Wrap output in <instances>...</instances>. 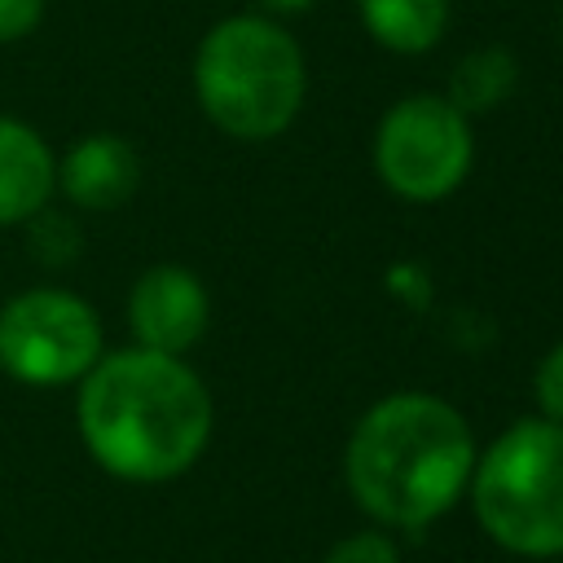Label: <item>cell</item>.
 <instances>
[{
	"label": "cell",
	"mask_w": 563,
	"mask_h": 563,
	"mask_svg": "<svg viewBox=\"0 0 563 563\" xmlns=\"http://www.w3.org/2000/svg\"><path fill=\"white\" fill-rule=\"evenodd\" d=\"M79 435L101 471L128 484H167L185 475L216 427L207 383L167 352H101L79 378Z\"/></svg>",
	"instance_id": "cell-1"
},
{
	"label": "cell",
	"mask_w": 563,
	"mask_h": 563,
	"mask_svg": "<svg viewBox=\"0 0 563 563\" xmlns=\"http://www.w3.org/2000/svg\"><path fill=\"white\" fill-rule=\"evenodd\" d=\"M475 453L457 405L431 391H391L356 418L343 444V484L374 528L422 532L466 497Z\"/></svg>",
	"instance_id": "cell-2"
},
{
	"label": "cell",
	"mask_w": 563,
	"mask_h": 563,
	"mask_svg": "<svg viewBox=\"0 0 563 563\" xmlns=\"http://www.w3.org/2000/svg\"><path fill=\"white\" fill-rule=\"evenodd\" d=\"M194 92L202 114L233 141L282 136L308 92L299 44L260 13L216 22L194 53Z\"/></svg>",
	"instance_id": "cell-3"
},
{
	"label": "cell",
	"mask_w": 563,
	"mask_h": 563,
	"mask_svg": "<svg viewBox=\"0 0 563 563\" xmlns=\"http://www.w3.org/2000/svg\"><path fill=\"white\" fill-rule=\"evenodd\" d=\"M475 523L515 559H563V427L550 418L510 422L466 484Z\"/></svg>",
	"instance_id": "cell-4"
},
{
	"label": "cell",
	"mask_w": 563,
	"mask_h": 563,
	"mask_svg": "<svg viewBox=\"0 0 563 563\" xmlns=\"http://www.w3.org/2000/svg\"><path fill=\"white\" fill-rule=\"evenodd\" d=\"M475 158L471 119L444 92L400 97L374 128V172L405 202L449 198Z\"/></svg>",
	"instance_id": "cell-5"
},
{
	"label": "cell",
	"mask_w": 563,
	"mask_h": 563,
	"mask_svg": "<svg viewBox=\"0 0 563 563\" xmlns=\"http://www.w3.org/2000/svg\"><path fill=\"white\" fill-rule=\"evenodd\" d=\"M97 308L62 286H35L0 308V369L26 387L79 383L101 347Z\"/></svg>",
	"instance_id": "cell-6"
},
{
	"label": "cell",
	"mask_w": 563,
	"mask_h": 563,
	"mask_svg": "<svg viewBox=\"0 0 563 563\" xmlns=\"http://www.w3.org/2000/svg\"><path fill=\"white\" fill-rule=\"evenodd\" d=\"M207 321L211 295L185 264H154L128 290V325L136 334V347L180 356L207 334Z\"/></svg>",
	"instance_id": "cell-7"
},
{
	"label": "cell",
	"mask_w": 563,
	"mask_h": 563,
	"mask_svg": "<svg viewBox=\"0 0 563 563\" xmlns=\"http://www.w3.org/2000/svg\"><path fill=\"white\" fill-rule=\"evenodd\" d=\"M57 185L79 211H114L141 185V154L114 132L79 136L57 163Z\"/></svg>",
	"instance_id": "cell-8"
},
{
	"label": "cell",
	"mask_w": 563,
	"mask_h": 563,
	"mask_svg": "<svg viewBox=\"0 0 563 563\" xmlns=\"http://www.w3.org/2000/svg\"><path fill=\"white\" fill-rule=\"evenodd\" d=\"M53 189H57V158L48 141L31 123L0 114V229L26 224L35 211L48 207Z\"/></svg>",
	"instance_id": "cell-9"
},
{
	"label": "cell",
	"mask_w": 563,
	"mask_h": 563,
	"mask_svg": "<svg viewBox=\"0 0 563 563\" xmlns=\"http://www.w3.org/2000/svg\"><path fill=\"white\" fill-rule=\"evenodd\" d=\"M361 22L387 53H427L449 31V0H356Z\"/></svg>",
	"instance_id": "cell-10"
},
{
	"label": "cell",
	"mask_w": 563,
	"mask_h": 563,
	"mask_svg": "<svg viewBox=\"0 0 563 563\" xmlns=\"http://www.w3.org/2000/svg\"><path fill=\"white\" fill-rule=\"evenodd\" d=\"M515 79H519V62L510 57V48L484 44V48H471V53L457 57L444 97L471 119V114L497 110L515 92Z\"/></svg>",
	"instance_id": "cell-11"
},
{
	"label": "cell",
	"mask_w": 563,
	"mask_h": 563,
	"mask_svg": "<svg viewBox=\"0 0 563 563\" xmlns=\"http://www.w3.org/2000/svg\"><path fill=\"white\" fill-rule=\"evenodd\" d=\"M26 224H31V255H35L40 264L62 268V264H70V260L79 255V224H75L70 216L44 207V211H35Z\"/></svg>",
	"instance_id": "cell-12"
},
{
	"label": "cell",
	"mask_w": 563,
	"mask_h": 563,
	"mask_svg": "<svg viewBox=\"0 0 563 563\" xmlns=\"http://www.w3.org/2000/svg\"><path fill=\"white\" fill-rule=\"evenodd\" d=\"M321 563H400V545L387 528H365V532H347L339 537Z\"/></svg>",
	"instance_id": "cell-13"
},
{
	"label": "cell",
	"mask_w": 563,
	"mask_h": 563,
	"mask_svg": "<svg viewBox=\"0 0 563 563\" xmlns=\"http://www.w3.org/2000/svg\"><path fill=\"white\" fill-rule=\"evenodd\" d=\"M532 396H537L541 418H550V422L563 427V339L554 347H545V356L537 361V369H532Z\"/></svg>",
	"instance_id": "cell-14"
},
{
	"label": "cell",
	"mask_w": 563,
	"mask_h": 563,
	"mask_svg": "<svg viewBox=\"0 0 563 563\" xmlns=\"http://www.w3.org/2000/svg\"><path fill=\"white\" fill-rule=\"evenodd\" d=\"M44 4L48 0H0V44L31 35L44 22Z\"/></svg>",
	"instance_id": "cell-15"
},
{
	"label": "cell",
	"mask_w": 563,
	"mask_h": 563,
	"mask_svg": "<svg viewBox=\"0 0 563 563\" xmlns=\"http://www.w3.org/2000/svg\"><path fill=\"white\" fill-rule=\"evenodd\" d=\"M268 13H299V9H308L312 0H260Z\"/></svg>",
	"instance_id": "cell-16"
},
{
	"label": "cell",
	"mask_w": 563,
	"mask_h": 563,
	"mask_svg": "<svg viewBox=\"0 0 563 563\" xmlns=\"http://www.w3.org/2000/svg\"><path fill=\"white\" fill-rule=\"evenodd\" d=\"M559 44H563V31H559Z\"/></svg>",
	"instance_id": "cell-17"
}]
</instances>
